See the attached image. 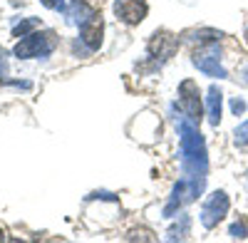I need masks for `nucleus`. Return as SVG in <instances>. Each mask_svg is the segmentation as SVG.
Listing matches in <instances>:
<instances>
[{
  "instance_id": "nucleus-11",
  "label": "nucleus",
  "mask_w": 248,
  "mask_h": 243,
  "mask_svg": "<svg viewBox=\"0 0 248 243\" xmlns=\"http://www.w3.org/2000/svg\"><path fill=\"white\" fill-rule=\"evenodd\" d=\"M206 105H209V122L214 127H218L221 122V105H223V94L216 85L209 87V97H206Z\"/></svg>"
},
{
  "instance_id": "nucleus-13",
  "label": "nucleus",
  "mask_w": 248,
  "mask_h": 243,
  "mask_svg": "<svg viewBox=\"0 0 248 243\" xmlns=\"http://www.w3.org/2000/svg\"><path fill=\"white\" fill-rule=\"evenodd\" d=\"M37 25H40L37 17H28V20H23V23H17V25L13 28V35H15V37H25V35H28L30 30H35Z\"/></svg>"
},
{
  "instance_id": "nucleus-16",
  "label": "nucleus",
  "mask_w": 248,
  "mask_h": 243,
  "mask_svg": "<svg viewBox=\"0 0 248 243\" xmlns=\"http://www.w3.org/2000/svg\"><path fill=\"white\" fill-rule=\"evenodd\" d=\"M43 5L52 10H65V0H43Z\"/></svg>"
},
{
  "instance_id": "nucleus-2",
  "label": "nucleus",
  "mask_w": 248,
  "mask_h": 243,
  "mask_svg": "<svg viewBox=\"0 0 248 243\" xmlns=\"http://www.w3.org/2000/svg\"><path fill=\"white\" fill-rule=\"evenodd\" d=\"M203 191V176H191V179H181L179 184L174 186L171 191V198L169 204L164 206V216H171L179 206L189 204V201H194L199 194Z\"/></svg>"
},
{
  "instance_id": "nucleus-8",
  "label": "nucleus",
  "mask_w": 248,
  "mask_h": 243,
  "mask_svg": "<svg viewBox=\"0 0 248 243\" xmlns=\"http://www.w3.org/2000/svg\"><path fill=\"white\" fill-rule=\"evenodd\" d=\"M194 65L206 75V77H226V70H223V65H221V60H218V55L216 52H196L194 55Z\"/></svg>"
},
{
  "instance_id": "nucleus-10",
  "label": "nucleus",
  "mask_w": 248,
  "mask_h": 243,
  "mask_svg": "<svg viewBox=\"0 0 248 243\" xmlns=\"http://www.w3.org/2000/svg\"><path fill=\"white\" fill-rule=\"evenodd\" d=\"M65 15H67L70 23H82V25H85L87 20H90V17H94L97 13H94L87 3H82V0H72L70 8H65Z\"/></svg>"
},
{
  "instance_id": "nucleus-12",
  "label": "nucleus",
  "mask_w": 248,
  "mask_h": 243,
  "mask_svg": "<svg viewBox=\"0 0 248 243\" xmlns=\"http://www.w3.org/2000/svg\"><path fill=\"white\" fill-rule=\"evenodd\" d=\"M189 228H191V218H189V216H181V224L171 226V228H169V233H167V238H169V241L186 238V236H189Z\"/></svg>"
},
{
  "instance_id": "nucleus-5",
  "label": "nucleus",
  "mask_w": 248,
  "mask_h": 243,
  "mask_svg": "<svg viewBox=\"0 0 248 243\" xmlns=\"http://www.w3.org/2000/svg\"><path fill=\"white\" fill-rule=\"evenodd\" d=\"M179 102H181V109L184 114L189 117L191 122H201V99H199V87L194 79H184L181 87H179Z\"/></svg>"
},
{
  "instance_id": "nucleus-18",
  "label": "nucleus",
  "mask_w": 248,
  "mask_h": 243,
  "mask_svg": "<svg viewBox=\"0 0 248 243\" xmlns=\"http://www.w3.org/2000/svg\"><path fill=\"white\" fill-rule=\"evenodd\" d=\"M3 60H5V52H3V50H0V65H3Z\"/></svg>"
},
{
  "instance_id": "nucleus-3",
  "label": "nucleus",
  "mask_w": 248,
  "mask_h": 243,
  "mask_svg": "<svg viewBox=\"0 0 248 243\" xmlns=\"http://www.w3.org/2000/svg\"><path fill=\"white\" fill-rule=\"evenodd\" d=\"M52 47H55V32L52 30H47V32H32V35H25L15 45V55L28 60V57H37V55H47Z\"/></svg>"
},
{
  "instance_id": "nucleus-14",
  "label": "nucleus",
  "mask_w": 248,
  "mask_h": 243,
  "mask_svg": "<svg viewBox=\"0 0 248 243\" xmlns=\"http://www.w3.org/2000/svg\"><path fill=\"white\" fill-rule=\"evenodd\" d=\"M229 233H231V238H246V236H248V221H246V218L236 221Z\"/></svg>"
},
{
  "instance_id": "nucleus-7",
  "label": "nucleus",
  "mask_w": 248,
  "mask_h": 243,
  "mask_svg": "<svg viewBox=\"0 0 248 243\" xmlns=\"http://www.w3.org/2000/svg\"><path fill=\"white\" fill-rule=\"evenodd\" d=\"M176 47H179V40L174 35H169V32H156L152 37V43H149V52L154 57H159V60L171 57L176 52Z\"/></svg>"
},
{
  "instance_id": "nucleus-4",
  "label": "nucleus",
  "mask_w": 248,
  "mask_h": 243,
  "mask_svg": "<svg viewBox=\"0 0 248 243\" xmlns=\"http://www.w3.org/2000/svg\"><path fill=\"white\" fill-rule=\"evenodd\" d=\"M226 213H229V196L223 191H216V194L209 196V201H206L203 209H201V224L206 228H214V226H218V221Z\"/></svg>"
},
{
  "instance_id": "nucleus-15",
  "label": "nucleus",
  "mask_w": 248,
  "mask_h": 243,
  "mask_svg": "<svg viewBox=\"0 0 248 243\" xmlns=\"http://www.w3.org/2000/svg\"><path fill=\"white\" fill-rule=\"evenodd\" d=\"M236 144L238 147H248V122H243V124L236 129Z\"/></svg>"
},
{
  "instance_id": "nucleus-19",
  "label": "nucleus",
  "mask_w": 248,
  "mask_h": 243,
  "mask_svg": "<svg viewBox=\"0 0 248 243\" xmlns=\"http://www.w3.org/2000/svg\"><path fill=\"white\" fill-rule=\"evenodd\" d=\"M5 238V233H3V228H0V241H3Z\"/></svg>"
},
{
  "instance_id": "nucleus-1",
  "label": "nucleus",
  "mask_w": 248,
  "mask_h": 243,
  "mask_svg": "<svg viewBox=\"0 0 248 243\" xmlns=\"http://www.w3.org/2000/svg\"><path fill=\"white\" fill-rule=\"evenodd\" d=\"M179 127V137H181V156H184V169L203 174L209 167V159H206V144L203 137L196 127V122H191L189 117H181L176 122Z\"/></svg>"
},
{
  "instance_id": "nucleus-9",
  "label": "nucleus",
  "mask_w": 248,
  "mask_h": 243,
  "mask_svg": "<svg viewBox=\"0 0 248 243\" xmlns=\"http://www.w3.org/2000/svg\"><path fill=\"white\" fill-rule=\"evenodd\" d=\"M102 32H105V23H102L99 15H94V17H90L87 23L82 25L79 37H82V43H85L90 50H97L102 45Z\"/></svg>"
},
{
  "instance_id": "nucleus-20",
  "label": "nucleus",
  "mask_w": 248,
  "mask_h": 243,
  "mask_svg": "<svg viewBox=\"0 0 248 243\" xmlns=\"http://www.w3.org/2000/svg\"><path fill=\"white\" fill-rule=\"evenodd\" d=\"M246 82H248V70H246Z\"/></svg>"
},
{
  "instance_id": "nucleus-6",
  "label": "nucleus",
  "mask_w": 248,
  "mask_h": 243,
  "mask_svg": "<svg viewBox=\"0 0 248 243\" xmlns=\"http://www.w3.org/2000/svg\"><path fill=\"white\" fill-rule=\"evenodd\" d=\"M114 13L127 25H139L144 20V15H147V3H144V0H117Z\"/></svg>"
},
{
  "instance_id": "nucleus-17",
  "label": "nucleus",
  "mask_w": 248,
  "mask_h": 243,
  "mask_svg": "<svg viewBox=\"0 0 248 243\" xmlns=\"http://www.w3.org/2000/svg\"><path fill=\"white\" fill-rule=\"evenodd\" d=\"M231 109H233V114H243V112H246V102L236 97L233 102H231Z\"/></svg>"
}]
</instances>
